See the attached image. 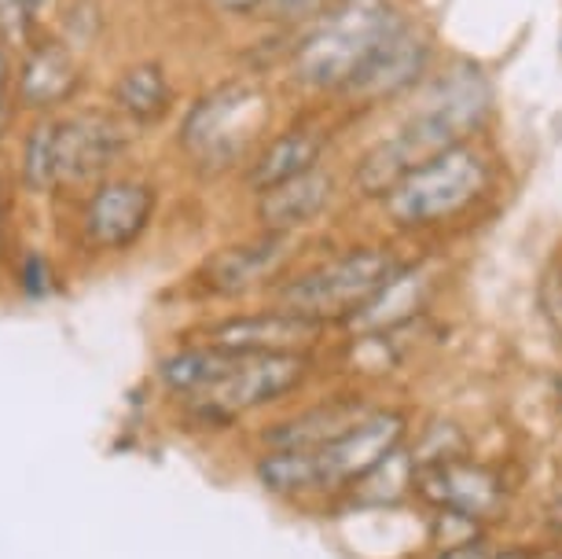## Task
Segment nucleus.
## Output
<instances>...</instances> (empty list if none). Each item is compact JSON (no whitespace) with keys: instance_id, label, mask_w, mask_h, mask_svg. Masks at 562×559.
I'll list each match as a JSON object with an SVG mask.
<instances>
[{"instance_id":"obj_1","label":"nucleus","mask_w":562,"mask_h":559,"mask_svg":"<svg viewBox=\"0 0 562 559\" xmlns=\"http://www.w3.org/2000/svg\"><path fill=\"white\" fill-rule=\"evenodd\" d=\"M504 97L496 70L471 52L449 48L434 78L408 103L368 122L346 152L353 217H368L427 158L474 136L501 133Z\"/></svg>"},{"instance_id":"obj_2","label":"nucleus","mask_w":562,"mask_h":559,"mask_svg":"<svg viewBox=\"0 0 562 559\" xmlns=\"http://www.w3.org/2000/svg\"><path fill=\"white\" fill-rule=\"evenodd\" d=\"M515 192L518 158L501 130L427 158L360 221L405 247L460 250L512 206Z\"/></svg>"},{"instance_id":"obj_3","label":"nucleus","mask_w":562,"mask_h":559,"mask_svg":"<svg viewBox=\"0 0 562 559\" xmlns=\"http://www.w3.org/2000/svg\"><path fill=\"white\" fill-rule=\"evenodd\" d=\"M419 402L405 390H386L346 435L316 449H254L250 479L276 504L316 519H335L346 497L383 460L408 446Z\"/></svg>"},{"instance_id":"obj_4","label":"nucleus","mask_w":562,"mask_h":559,"mask_svg":"<svg viewBox=\"0 0 562 559\" xmlns=\"http://www.w3.org/2000/svg\"><path fill=\"white\" fill-rule=\"evenodd\" d=\"M405 244L379 232L368 221H346L324 236L305 244V255L283 272L269 302L324 324L327 332H342L364 310L368 299L394 277V269L408 258Z\"/></svg>"},{"instance_id":"obj_5","label":"nucleus","mask_w":562,"mask_h":559,"mask_svg":"<svg viewBox=\"0 0 562 559\" xmlns=\"http://www.w3.org/2000/svg\"><path fill=\"white\" fill-rule=\"evenodd\" d=\"M419 0H342L288 34L280 89L294 103H331L375 48L416 12Z\"/></svg>"},{"instance_id":"obj_6","label":"nucleus","mask_w":562,"mask_h":559,"mask_svg":"<svg viewBox=\"0 0 562 559\" xmlns=\"http://www.w3.org/2000/svg\"><path fill=\"white\" fill-rule=\"evenodd\" d=\"M283 119V89L265 74H232L180 111L173 144L203 181L239 177L250 155Z\"/></svg>"},{"instance_id":"obj_7","label":"nucleus","mask_w":562,"mask_h":559,"mask_svg":"<svg viewBox=\"0 0 562 559\" xmlns=\"http://www.w3.org/2000/svg\"><path fill=\"white\" fill-rule=\"evenodd\" d=\"M331 379L335 376L327 350L250 357L236 354V361L214 390L173 409L180 427L195 431V435H228V431H239L247 420H269L280 409L302 402Z\"/></svg>"},{"instance_id":"obj_8","label":"nucleus","mask_w":562,"mask_h":559,"mask_svg":"<svg viewBox=\"0 0 562 559\" xmlns=\"http://www.w3.org/2000/svg\"><path fill=\"white\" fill-rule=\"evenodd\" d=\"M445 56H449V45L441 37L438 19L419 4L353 74V81L331 100V108L360 133L368 122L383 119L416 97Z\"/></svg>"},{"instance_id":"obj_9","label":"nucleus","mask_w":562,"mask_h":559,"mask_svg":"<svg viewBox=\"0 0 562 559\" xmlns=\"http://www.w3.org/2000/svg\"><path fill=\"white\" fill-rule=\"evenodd\" d=\"M526 482V463L515 452L479 449L423 471L416 482V512H456L496 534H518Z\"/></svg>"},{"instance_id":"obj_10","label":"nucleus","mask_w":562,"mask_h":559,"mask_svg":"<svg viewBox=\"0 0 562 559\" xmlns=\"http://www.w3.org/2000/svg\"><path fill=\"white\" fill-rule=\"evenodd\" d=\"M353 136L357 130L331 103H299L288 119H280V125L265 136V144L250 155V163L236 177L243 199L250 203V199L346 155Z\"/></svg>"},{"instance_id":"obj_11","label":"nucleus","mask_w":562,"mask_h":559,"mask_svg":"<svg viewBox=\"0 0 562 559\" xmlns=\"http://www.w3.org/2000/svg\"><path fill=\"white\" fill-rule=\"evenodd\" d=\"M302 255V239L247 228L239 239L214 247L188 272V291L206 305H239L250 299L265 302Z\"/></svg>"},{"instance_id":"obj_12","label":"nucleus","mask_w":562,"mask_h":559,"mask_svg":"<svg viewBox=\"0 0 562 559\" xmlns=\"http://www.w3.org/2000/svg\"><path fill=\"white\" fill-rule=\"evenodd\" d=\"M452 283H456V250L412 247L408 258L394 269V277L371 294L364 310L338 335H394V332L419 328V324L445 313Z\"/></svg>"},{"instance_id":"obj_13","label":"nucleus","mask_w":562,"mask_h":559,"mask_svg":"<svg viewBox=\"0 0 562 559\" xmlns=\"http://www.w3.org/2000/svg\"><path fill=\"white\" fill-rule=\"evenodd\" d=\"M162 214V188L147 174L119 170L92 185L78 210V239L89 255H133Z\"/></svg>"},{"instance_id":"obj_14","label":"nucleus","mask_w":562,"mask_h":559,"mask_svg":"<svg viewBox=\"0 0 562 559\" xmlns=\"http://www.w3.org/2000/svg\"><path fill=\"white\" fill-rule=\"evenodd\" d=\"M250 228L276 232V236L310 239L324 236L346 221H353L349 210V188H346V155L331 158V163L316 166V170L294 177V181L272 188L247 203Z\"/></svg>"},{"instance_id":"obj_15","label":"nucleus","mask_w":562,"mask_h":559,"mask_svg":"<svg viewBox=\"0 0 562 559\" xmlns=\"http://www.w3.org/2000/svg\"><path fill=\"white\" fill-rule=\"evenodd\" d=\"M180 339L210 343L225 354H310L327 350L335 339V332H327L324 324H313L305 316L283 310L276 302H258L247 310H225L214 313L206 321H195L180 332Z\"/></svg>"},{"instance_id":"obj_16","label":"nucleus","mask_w":562,"mask_h":559,"mask_svg":"<svg viewBox=\"0 0 562 559\" xmlns=\"http://www.w3.org/2000/svg\"><path fill=\"white\" fill-rule=\"evenodd\" d=\"M386 390H371L346 383V379H331L327 387L313 390L310 398L280 409L276 416L261 420L250 431L254 449H316L327 446L331 438L346 435L371 405L383 398Z\"/></svg>"},{"instance_id":"obj_17","label":"nucleus","mask_w":562,"mask_h":559,"mask_svg":"<svg viewBox=\"0 0 562 559\" xmlns=\"http://www.w3.org/2000/svg\"><path fill=\"white\" fill-rule=\"evenodd\" d=\"M136 133L111 108H81L78 114L56 119V192L100 185L119 174L130 158Z\"/></svg>"},{"instance_id":"obj_18","label":"nucleus","mask_w":562,"mask_h":559,"mask_svg":"<svg viewBox=\"0 0 562 559\" xmlns=\"http://www.w3.org/2000/svg\"><path fill=\"white\" fill-rule=\"evenodd\" d=\"M85 86V63L78 48L59 37L37 41L26 48L23 67H19L15 97L26 111H56L78 97Z\"/></svg>"},{"instance_id":"obj_19","label":"nucleus","mask_w":562,"mask_h":559,"mask_svg":"<svg viewBox=\"0 0 562 559\" xmlns=\"http://www.w3.org/2000/svg\"><path fill=\"white\" fill-rule=\"evenodd\" d=\"M180 92L173 81V70L166 67V59H133L114 74L108 89V108L133 125L136 133L155 130L169 114L177 111Z\"/></svg>"},{"instance_id":"obj_20","label":"nucleus","mask_w":562,"mask_h":559,"mask_svg":"<svg viewBox=\"0 0 562 559\" xmlns=\"http://www.w3.org/2000/svg\"><path fill=\"white\" fill-rule=\"evenodd\" d=\"M236 361V354H225L210 343L195 339H177L169 350L158 357L151 368V383L158 387V394L169 398L173 405L195 402L206 390H214L225 372Z\"/></svg>"},{"instance_id":"obj_21","label":"nucleus","mask_w":562,"mask_h":559,"mask_svg":"<svg viewBox=\"0 0 562 559\" xmlns=\"http://www.w3.org/2000/svg\"><path fill=\"white\" fill-rule=\"evenodd\" d=\"M479 449H490L482 438V427L474 420L452 409H419V420L408 438V457L416 471H434L441 463H452L460 457H471Z\"/></svg>"},{"instance_id":"obj_22","label":"nucleus","mask_w":562,"mask_h":559,"mask_svg":"<svg viewBox=\"0 0 562 559\" xmlns=\"http://www.w3.org/2000/svg\"><path fill=\"white\" fill-rule=\"evenodd\" d=\"M533 313L548 343L562 354V236L544 250L533 277Z\"/></svg>"},{"instance_id":"obj_23","label":"nucleus","mask_w":562,"mask_h":559,"mask_svg":"<svg viewBox=\"0 0 562 559\" xmlns=\"http://www.w3.org/2000/svg\"><path fill=\"white\" fill-rule=\"evenodd\" d=\"M19 174H23L26 192H34V195L56 192V119H52V114L30 125Z\"/></svg>"},{"instance_id":"obj_24","label":"nucleus","mask_w":562,"mask_h":559,"mask_svg":"<svg viewBox=\"0 0 562 559\" xmlns=\"http://www.w3.org/2000/svg\"><path fill=\"white\" fill-rule=\"evenodd\" d=\"M335 4H342V0H272V4L265 8L258 26L280 30V34H294V30L310 26L316 15L331 12Z\"/></svg>"},{"instance_id":"obj_25","label":"nucleus","mask_w":562,"mask_h":559,"mask_svg":"<svg viewBox=\"0 0 562 559\" xmlns=\"http://www.w3.org/2000/svg\"><path fill=\"white\" fill-rule=\"evenodd\" d=\"M507 541V534H485L463 545H416L401 559H496Z\"/></svg>"},{"instance_id":"obj_26","label":"nucleus","mask_w":562,"mask_h":559,"mask_svg":"<svg viewBox=\"0 0 562 559\" xmlns=\"http://www.w3.org/2000/svg\"><path fill=\"white\" fill-rule=\"evenodd\" d=\"M15 277H19V288H23L26 299H45L52 288V266L41 250H26L15 269Z\"/></svg>"},{"instance_id":"obj_27","label":"nucleus","mask_w":562,"mask_h":559,"mask_svg":"<svg viewBox=\"0 0 562 559\" xmlns=\"http://www.w3.org/2000/svg\"><path fill=\"white\" fill-rule=\"evenodd\" d=\"M206 4L214 8L217 15L236 19V23H261L265 8H269L272 0H206Z\"/></svg>"},{"instance_id":"obj_28","label":"nucleus","mask_w":562,"mask_h":559,"mask_svg":"<svg viewBox=\"0 0 562 559\" xmlns=\"http://www.w3.org/2000/svg\"><path fill=\"white\" fill-rule=\"evenodd\" d=\"M537 552V537L533 534H507V541L496 559H533Z\"/></svg>"},{"instance_id":"obj_29","label":"nucleus","mask_w":562,"mask_h":559,"mask_svg":"<svg viewBox=\"0 0 562 559\" xmlns=\"http://www.w3.org/2000/svg\"><path fill=\"white\" fill-rule=\"evenodd\" d=\"M548 402L555 409V416L562 420V365L548 376Z\"/></svg>"},{"instance_id":"obj_30","label":"nucleus","mask_w":562,"mask_h":559,"mask_svg":"<svg viewBox=\"0 0 562 559\" xmlns=\"http://www.w3.org/2000/svg\"><path fill=\"white\" fill-rule=\"evenodd\" d=\"M8 86H12V67H8L4 41H0V103H4V97H8Z\"/></svg>"},{"instance_id":"obj_31","label":"nucleus","mask_w":562,"mask_h":559,"mask_svg":"<svg viewBox=\"0 0 562 559\" xmlns=\"http://www.w3.org/2000/svg\"><path fill=\"white\" fill-rule=\"evenodd\" d=\"M533 559H562V541H544V537H537Z\"/></svg>"},{"instance_id":"obj_32","label":"nucleus","mask_w":562,"mask_h":559,"mask_svg":"<svg viewBox=\"0 0 562 559\" xmlns=\"http://www.w3.org/2000/svg\"><path fill=\"white\" fill-rule=\"evenodd\" d=\"M4 210H8V195H4V181H0V228H4Z\"/></svg>"}]
</instances>
